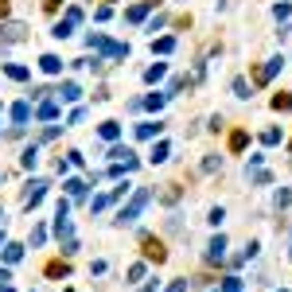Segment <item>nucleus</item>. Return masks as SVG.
I'll use <instances>...</instances> for the list:
<instances>
[{"instance_id":"a878e982","label":"nucleus","mask_w":292,"mask_h":292,"mask_svg":"<svg viewBox=\"0 0 292 292\" xmlns=\"http://www.w3.org/2000/svg\"><path fill=\"white\" fill-rule=\"evenodd\" d=\"M261 141H265V145H277V141H281V129H265Z\"/></svg>"},{"instance_id":"6ab92c4d","label":"nucleus","mask_w":292,"mask_h":292,"mask_svg":"<svg viewBox=\"0 0 292 292\" xmlns=\"http://www.w3.org/2000/svg\"><path fill=\"white\" fill-rule=\"evenodd\" d=\"M62 187H66V191L74 195V199H78V195L86 191V183H82V179H66V183H62Z\"/></svg>"},{"instance_id":"20e7f679","label":"nucleus","mask_w":292,"mask_h":292,"mask_svg":"<svg viewBox=\"0 0 292 292\" xmlns=\"http://www.w3.org/2000/svg\"><path fill=\"white\" fill-rule=\"evenodd\" d=\"M222 253H226V238L218 234V238H210V245H206V257H210V261H222Z\"/></svg>"},{"instance_id":"7ed1b4c3","label":"nucleus","mask_w":292,"mask_h":292,"mask_svg":"<svg viewBox=\"0 0 292 292\" xmlns=\"http://www.w3.org/2000/svg\"><path fill=\"white\" fill-rule=\"evenodd\" d=\"M141 245H145V257H148V261H164V257H168V253H164V242H156L152 234H145Z\"/></svg>"},{"instance_id":"a211bd4d","label":"nucleus","mask_w":292,"mask_h":292,"mask_svg":"<svg viewBox=\"0 0 292 292\" xmlns=\"http://www.w3.org/2000/svg\"><path fill=\"white\" fill-rule=\"evenodd\" d=\"M164 160H168V145L160 141V145L152 148V164H164Z\"/></svg>"},{"instance_id":"6e6552de","label":"nucleus","mask_w":292,"mask_h":292,"mask_svg":"<svg viewBox=\"0 0 292 292\" xmlns=\"http://www.w3.org/2000/svg\"><path fill=\"white\" fill-rule=\"evenodd\" d=\"M58 97H62V101H78V97H82V90H78L74 82H62V86H58Z\"/></svg>"},{"instance_id":"2eb2a0df","label":"nucleus","mask_w":292,"mask_h":292,"mask_svg":"<svg viewBox=\"0 0 292 292\" xmlns=\"http://www.w3.org/2000/svg\"><path fill=\"white\" fill-rule=\"evenodd\" d=\"M35 160H39V148H24V168H35Z\"/></svg>"},{"instance_id":"412c9836","label":"nucleus","mask_w":292,"mask_h":292,"mask_svg":"<svg viewBox=\"0 0 292 292\" xmlns=\"http://www.w3.org/2000/svg\"><path fill=\"white\" fill-rule=\"evenodd\" d=\"M245 141H249V137H245L242 129H238V133H234V137H230V148H234V152H242V148H245Z\"/></svg>"},{"instance_id":"4468645a","label":"nucleus","mask_w":292,"mask_h":292,"mask_svg":"<svg viewBox=\"0 0 292 292\" xmlns=\"http://www.w3.org/2000/svg\"><path fill=\"white\" fill-rule=\"evenodd\" d=\"M273 109H281V113H289V109H292V97H289V94H277V97H273Z\"/></svg>"},{"instance_id":"4be33fe9","label":"nucleus","mask_w":292,"mask_h":292,"mask_svg":"<svg viewBox=\"0 0 292 292\" xmlns=\"http://www.w3.org/2000/svg\"><path fill=\"white\" fill-rule=\"evenodd\" d=\"M70 28H74V24H66V20H62V24H55V31H51V35H55V39H66V35H70Z\"/></svg>"},{"instance_id":"9b49d317","label":"nucleus","mask_w":292,"mask_h":292,"mask_svg":"<svg viewBox=\"0 0 292 292\" xmlns=\"http://www.w3.org/2000/svg\"><path fill=\"white\" fill-rule=\"evenodd\" d=\"M20 257H24V245H4V261H8V265H16V261H20Z\"/></svg>"},{"instance_id":"c85d7f7f","label":"nucleus","mask_w":292,"mask_h":292,"mask_svg":"<svg viewBox=\"0 0 292 292\" xmlns=\"http://www.w3.org/2000/svg\"><path fill=\"white\" fill-rule=\"evenodd\" d=\"M43 238H47V230H43V226H35V230H31V245H43Z\"/></svg>"},{"instance_id":"39448f33","label":"nucleus","mask_w":292,"mask_h":292,"mask_svg":"<svg viewBox=\"0 0 292 292\" xmlns=\"http://www.w3.org/2000/svg\"><path fill=\"white\" fill-rule=\"evenodd\" d=\"M160 129H164L160 121H148V125H137V137H141V141H152V137H160Z\"/></svg>"},{"instance_id":"5701e85b","label":"nucleus","mask_w":292,"mask_h":292,"mask_svg":"<svg viewBox=\"0 0 292 292\" xmlns=\"http://www.w3.org/2000/svg\"><path fill=\"white\" fill-rule=\"evenodd\" d=\"M222 292H242V281H238V277H226V281H222Z\"/></svg>"},{"instance_id":"423d86ee","label":"nucleus","mask_w":292,"mask_h":292,"mask_svg":"<svg viewBox=\"0 0 292 292\" xmlns=\"http://www.w3.org/2000/svg\"><path fill=\"white\" fill-rule=\"evenodd\" d=\"M39 66H43V74H58V70H62V58H58V55H43Z\"/></svg>"},{"instance_id":"2f4dec72","label":"nucleus","mask_w":292,"mask_h":292,"mask_svg":"<svg viewBox=\"0 0 292 292\" xmlns=\"http://www.w3.org/2000/svg\"><path fill=\"white\" fill-rule=\"evenodd\" d=\"M172 47H175V39H160V43H156V51H160V55H168Z\"/></svg>"},{"instance_id":"473e14b6","label":"nucleus","mask_w":292,"mask_h":292,"mask_svg":"<svg viewBox=\"0 0 292 292\" xmlns=\"http://www.w3.org/2000/svg\"><path fill=\"white\" fill-rule=\"evenodd\" d=\"M168 292H187V281H175V285H172Z\"/></svg>"},{"instance_id":"c756f323","label":"nucleus","mask_w":292,"mask_h":292,"mask_svg":"<svg viewBox=\"0 0 292 292\" xmlns=\"http://www.w3.org/2000/svg\"><path fill=\"white\" fill-rule=\"evenodd\" d=\"M175 199H179V187H175V183H168V191H164V203H175Z\"/></svg>"},{"instance_id":"b1692460","label":"nucleus","mask_w":292,"mask_h":292,"mask_svg":"<svg viewBox=\"0 0 292 292\" xmlns=\"http://www.w3.org/2000/svg\"><path fill=\"white\" fill-rule=\"evenodd\" d=\"M292 203V187H281V191H277V206H289Z\"/></svg>"},{"instance_id":"cd10ccee","label":"nucleus","mask_w":292,"mask_h":292,"mask_svg":"<svg viewBox=\"0 0 292 292\" xmlns=\"http://www.w3.org/2000/svg\"><path fill=\"white\" fill-rule=\"evenodd\" d=\"M164 101H168V94H152V97H148V101H145V105H148V109H160Z\"/></svg>"},{"instance_id":"aec40b11","label":"nucleus","mask_w":292,"mask_h":292,"mask_svg":"<svg viewBox=\"0 0 292 292\" xmlns=\"http://www.w3.org/2000/svg\"><path fill=\"white\" fill-rule=\"evenodd\" d=\"M47 277H66V261H51V265H47Z\"/></svg>"},{"instance_id":"7c9ffc66","label":"nucleus","mask_w":292,"mask_h":292,"mask_svg":"<svg viewBox=\"0 0 292 292\" xmlns=\"http://www.w3.org/2000/svg\"><path fill=\"white\" fill-rule=\"evenodd\" d=\"M289 12H292L289 4H277V8H273V16H277V20H289Z\"/></svg>"},{"instance_id":"e433bc0d","label":"nucleus","mask_w":292,"mask_h":292,"mask_svg":"<svg viewBox=\"0 0 292 292\" xmlns=\"http://www.w3.org/2000/svg\"><path fill=\"white\" fill-rule=\"evenodd\" d=\"M289 257H292V249H289Z\"/></svg>"},{"instance_id":"393cba45","label":"nucleus","mask_w":292,"mask_h":292,"mask_svg":"<svg viewBox=\"0 0 292 292\" xmlns=\"http://www.w3.org/2000/svg\"><path fill=\"white\" fill-rule=\"evenodd\" d=\"M4 70H8V78H16V82H24V78H28V70H24V66H4Z\"/></svg>"},{"instance_id":"0eeeda50","label":"nucleus","mask_w":292,"mask_h":292,"mask_svg":"<svg viewBox=\"0 0 292 292\" xmlns=\"http://www.w3.org/2000/svg\"><path fill=\"white\" fill-rule=\"evenodd\" d=\"M24 31H28L24 24H8V28H4V43H20V39H24Z\"/></svg>"},{"instance_id":"9d476101","label":"nucleus","mask_w":292,"mask_h":292,"mask_svg":"<svg viewBox=\"0 0 292 292\" xmlns=\"http://www.w3.org/2000/svg\"><path fill=\"white\" fill-rule=\"evenodd\" d=\"M97 133H101V141H117V133H121V125H117V121H105V125H101Z\"/></svg>"},{"instance_id":"f03ea898","label":"nucleus","mask_w":292,"mask_h":292,"mask_svg":"<svg viewBox=\"0 0 292 292\" xmlns=\"http://www.w3.org/2000/svg\"><path fill=\"white\" fill-rule=\"evenodd\" d=\"M43 195H47V179H31L28 183V191H24V206L31 210V206H39L43 203Z\"/></svg>"},{"instance_id":"72a5a7b5","label":"nucleus","mask_w":292,"mask_h":292,"mask_svg":"<svg viewBox=\"0 0 292 292\" xmlns=\"http://www.w3.org/2000/svg\"><path fill=\"white\" fill-rule=\"evenodd\" d=\"M0 16H8V0H0Z\"/></svg>"},{"instance_id":"f8f14e48","label":"nucleus","mask_w":292,"mask_h":292,"mask_svg":"<svg viewBox=\"0 0 292 292\" xmlns=\"http://www.w3.org/2000/svg\"><path fill=\"white\" fill-rule=\"evenodd\" d=\"M55 234H58V238H70V218H66V214L55 218Z\"/></svg>"},{"instance_id":"ddd939ff","label":"nucleus","mask_w":292,"mask_h":292,"mask_svg":"<svg viewBox=\"0 0 292 292\" xmlns=\"http://www.w3.org/2000/svg\"><path fill=\"white\" fill-rule=\"evenodd\" d=\"M55 113H58L55 101H43V105H39V121H55Z\"/></svg>"},{"instance_id":"f3484780","label":"nucleus","mask_w":292,"mask_h":292,"mask_svg":"<svg viewBox=\"0 0 292 292\" xmlns=\"http://www.w3.org/2000/svg\"><path fill=\"white\" fill-rule=\"evenodd\" d=\"M145 78H148V82H160V78H164V62H156V66H148V70H145Z\"/></svg>"},{"instance_id":"bb28decb","label":"nucleus","mask_w":292,"mask_h":292,"mask_svg":"<svg viewBox=\"0 0 292 292\" xmlns=\"http://www.w3.org/2000/svg\"><path fill=\"white\" fill-rule=\"evenodd\" d=\"M234 97H249V86H245V78H234Z\"/></svg>"},{"instance_id":"f704fd0d","label":"nucleus","mask_w":292,"mask_h":292,"mask_svg":"<svg viewBox=\"0 0 292 292\" xmlns=\"http://www.w3.org/2000/svg\"><path fill=\"white\" fill-rule=\"evenodd\" d=\"M0 292H12V285H0Z\"/></svg>"},{"instance_id":"c9c22d12","label":"nucleus","mask_w":292,"mask_h":292,"mask_svg":"<svg viewBox=\"0 0 292 292\" xmlns=\"http://www.w3.org/2000/svg\"><path fill=\"white\" fill-rule=\"evenodd\" d=\"M145 292H156V289H152V285H148V289H145Z\"/></svg>"},{"instance_id":"f257e3e1","label":"nucleus","mask_w":292,"mask_h":292,"mask_svg":"<svg viewBox=\"0 0 292 292\" xmlns=\"http://www.w3.org/2000/svg\"><path fill=\"white\" fill-rule=\"evenodd\" d=\"M148 199H152V191H148V187H141V191L133 195V203H129V206L117 214V226H129V222H137V214L148 206Z\"/></svg>"},{"instance_id":"dca6fc26","label":"nucleus","mask_w":292,"mask_h":292,"mask_svg":"<svg viewBox=\"0 0 292 292\" xmlns=\"http://www.w3.org/2000/svg\"><path fill=\"white\" fill-rule=\"evenodd\" d=\"M148 8H152V4H145V0H141V4H133V8H129V20H145Z\"/></svg>"},{"instance_id":"1a4fd4ad","label":"nucleus","mask_w":292,"mask_h":292,"mask_svg":"<svg viewBox=\"0 0 292 292\" xmlns=\"http://www.w3.org/2000/svg\"><path fill=\"white\" fill-rule=\"evenodd\" d=\"M28 117H31V105H28V101H20V105H12V121H16V125H24Z\"/></svg>"}]
</instances>
